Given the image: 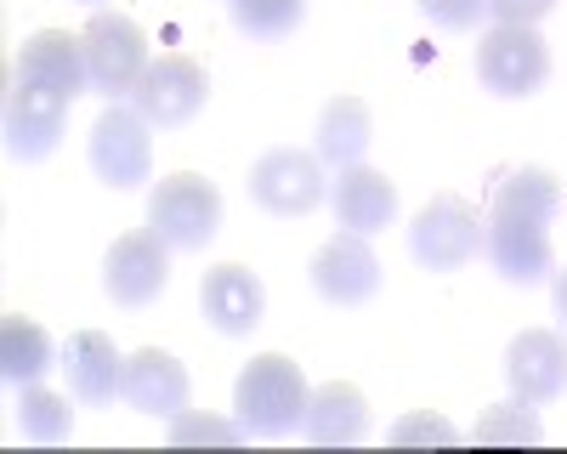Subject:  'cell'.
Listing matches in <instances>:
<instances>
[{
    "mask_svg": "<svg viewBox=\"0 0 567 454\" xmlns=\"http://www.w3.org/2000/svg\"><path fill=\"white\" fill-rule=\"evenodd\" d=\"M307 375H301V363L296 358H284V352H261L245 363V375L233 381V409H239V421L245 432H284V426H296L307 415Z\"/></svg>",
    "mask_w": 567,
    "mask_h": 454,
    "instance_id": "obj_1",
    "label": "cell"
},
{
    "mask_svg": "<svg viewBox=\"0 0 567 454\" xmlns=\"http://www.w3.org/2000/svg\"><path fill=\"white\" fill-rule=\"evenodd\" d=\"M148 227L171 250H205L221 227V194L199 171H171L148 194Z\"/></svg>",
    "mask_w": 567,
    "mask_h": 454,
    "instance_id": "obj_2",
    "label": "cell"
},
{
    "mask_svg": "<svg viewBox=\"0 0 567 454\" xmlns=\"http://www.w3.org/2000/svg\"><path fill=\"white\" fill-rule=\"evenodd\" d=\"M483 234H488V221L471 210L460 194H432L409 221V256L425 272H460L471 256L483 250Z\"/></svg>",
    "mask_w": 567,
    "mask_h": 454,
    "instance_id": "obj_3",
    "label": "cell"
},
{
    "mask_svg": "<svg viewBox=\"0 0 567 454\" xmlns=\"http://www.w3.org/2000/svg\"><path fill=\"white\" fill-rule=\"evenodd\" d=\"M85 45V69H91V91L109 103L131 97L136 80L148 74V34H142L125 12H91V23L80 29Z\"/></svg>",
    "mask_w": 567,
    "mask_h": 454,
    "instance_id": "obj_4",
    "label": "cell"
},
{
    "mask_svg": "<svg viewBox=\"0 0 567 454\" xmlns=\"http://www.w3.org/2000/svg\"><path fill=\"white\" fill-rule=\"evenodd\" d=\"M154 125L142 120L131 103H109L97 114V125H91L85 136V159L91 171H97V182H109V188H142V182L154 176Z\"/></svg>",
    "mask_w": 567,
    "mask_h": 454,
    "instance_id": "obj_5",
    "label": "cell"
},
{
    "mask_svg": "<svg viewBox=\"0 0 567 454\" xmlns=\"http://www.w3.org/2000/svg\"><path fill=\"white\" fill-rule=\"evenodd\" d=\"M477 80L494 97H534L550 80V45L534 23H494L477 40Z\"/></svg>",
    "mask_w": 567,
    "mask_h": 454,
    "instance_id": "obj_6",
    "label": "cell"
},
{
    "mask_svg": "<svg viewBox=\"0 0 567 454\" xmlns=\"http://www.w3.org/2000/svg\"><path fill=\"white\" fill-rule=\"evenodd\" d=\"M205 97H210V80H205V69L194 63V58H182V52H171V58H154L148 63V74L136 80V91H131V109L148 120V125H159V131H176V125H187L199 109H205Z\"/></svg>",
    "mask_w": 567,
    "mask_h": 454,
    "instance_id": "obj_7",
    "label": "cell"
},
{
    "mask_svg": "<svg viewBox=\"0 0 567 454\" xmlns=\"http://www.w3.org/2000/svg\"><path fill=\"white\" fill-rule=\"evenodd\" d=\"M323 159L307 148H272L250 165V199L272 216H307L323 205Z\"/></svg>",
    "mask_w": 567,
    "mask_h": 454,
    "instance_id": "obj_8",
    "label": "cell"
},
{
    "mask_svg": "<svg viewBox=\"0 0 567 454\" xmlns=\"http://www.w3.org/2000/svg\"><path fill=\"white\" fill-rule=\"evenodd\" d=\"M307 279L329 307H363L374 290H381V261H374L363 234H336V239H323L312 250Z\"/></svg>",
    "mask_w": 567,
    "mask_h": 454,
    "instance_id": "obj_9",
    "label": "cell"
},
{
    "mask_svg": "<svg viewBox=\"0 0 567 454\" xmlns=\"http://www.w3.org/2000/svg\"><path fill=\"white\" fill-rule=\"evenodd\" d=\"M171 285V245L154 234H125L109 245L103 256V290L120 301V307H148L159 290Z\"/></svg>",
    "mask_w": 567,
    "mask_h": 454,
    "instance_id": "obj_10",
    "label": "cell"
},
{
    "mask_svg": "<svg viewBox=\"0 0 567 454\" xmlns=\"http://www.w3.org/2000/svg\"><path fill=\"white\" fill-rule=\"evenodd\" d=\"M12 80L40 85V91H58V97L74 103L80 91H91V69H85L80 34H69V29H34V34L23 40V52H18Z\"/></svg>",
    "mask_w": 567,
    "mask_h": 454,
    "instance_id": "obj_11",
    "label": "cell"
},
{
    "mask_svg": "<svg viewBox=\"0 0 567 454\" xmlns=\"http://www.w3.org/2000/svg\"><path fill=\"white\" fill-rule=\"evenodd\" d=\"M63 120H69V97L12 80V97H7V154L23 159V165L45 159L63 143Z\"/></svg>",
    "mask_w": 567,
    "mask_h": 454,
    "instance_id": "obj_12",
    "label": "cell"
},
{
    "mask_svg": "<svg viewBox=\"0 0 567 454\" xmlns=\"http://www.w3.org/2000/svg\"><path fill=\"white\" fill-rule=\"evenodd\" d=\"M199 312L221 336H250L261 324V312H267V290L245 261H216L205 272V285H199Z\"/></svg>",
    "mask_w": 567,
    "mask_h": 454,
    "instance_id": "obj_13",
    "label": "cell"
},
{
    "mask_svg": "<svg viewBox=\"0 0 567 454\" xmlns=\"http://www.w3.org/2000/svg\"><path fill=\"white\" fill-rule=\"evenodd\" d=\"M483 250H488L494 272H499V279H511V285H539V279H550V272H556L545 221H528V216H494L488 210Z\"/></svg>",
    "mask_w": 567,
    "mask_h": 454,
    "instance_id": "obj_14",
    "label": "cell"
},
{
    "mask_svg": "<svg viewBox=\"0 0 567 454\" xmlns=\"http://www.w3.org/2000/svg\"><path fill=\"white\" fill-rule=\"evenodd\" d=\"M505 381L511 398L528 403H550L567 392V341L556 330H523L505 347Z\"/></svg>",
    "mask_w": 567,
    "mask_h": 454,
    "instance_id": "obj_15",
    "label": "cell"
},
{
    "mask_svg": "<svg viewBox=\"0 0 567 454\" xmlns=\"http://www.w3.org/2000/svg\"><path fill=\"white\" fill-rule=\"evenodd\" d=\"M329 205H336V221L347 234H381V227L398 221V182L374 165H347L336 171V188H329Z\"/></svg>",
    "mask_w": 567,
    "mask_h": 454,
    "instance_id": "obj_16",
    "label": "cell"
},
{
    "mask_svg": "<svg viewBox=\"0 0 567 454\" xmlns=\"http://www.w3.org/2000/svg\"><path fill=\"white\" fill-rule=\"evenodd\" d=\"M187 398H194V386H187V370L165 352V347H142L125 358V403L136 409V415H182Z\"/></svg>",
    "mask_w": 567,
    "mask_h": 454,
    "instance_id": "obj_17",
    "label": "cell"
},
{
    "mask_svg": "<svg viewBox=\"0 0 567 454\" xmlns=\"http://www.w3.org/2000/svg\"><path fill=\"white\" fill-rule=\"evenodd\" d=\"M63 370H69L74 398L91 403V409L125 398V358H120V347L103 330H74L69 347H63Z\"/></svg>",
    "mask_w": 567,
    "mask_h": 454,
    "instance_id": "obj_18",
    "label": "cell"
},
{
    "mask_svg": "<svg viewBox=\"0 0 567 454\" xmlns=\"http://www.w3.org/2000/svg\"><path fill=\"white\" fill-rule=\"evenodd\" d=\"M307 443L318 448H352L369 437V398L352 381H329L307 398V415H301Z\"/></svg>",
    "mask_w": 567,
    "mask_h": 454,
    "instance_id": "obj_19",
    "label": "cell"
},
{
    "mask_svg": "<svg viewBox=\"0 0 567 454\" xmlns=\"http://www.w3.org/2000/svg\"><path fill=\"white\" fill-rule=\"evenodd\" d=\"M374 143V114L363 97H329L323 114H318V143L312 154L329 165V171H347V165H363Z\"/></svg>",
    "mask_w": 567,
    "mask_h": 454,
    "instance_id": "obj_20",
    "label": "cell"
},
{
    "mask_svg": "<svg viewBox=\"0 0 567 454\" xmlns=\"http://www.w3.org/2000/svg\"><path fill=\"white\" fill-rule=\"evenodd\" d=\"M45 370H58L52 336H45L34 318L7 312V318H0V375H7L12 386H29V381H40Z\"/></svg>",
    "mask_w": 567,
    "mask_h": 454,
    "instance_id": "obj_21",
    "label": "cell"
},
{
    "mask_svg": "<svg viewBox=\"0 0 567 454\" xmlns=\"http://www.w3.org/2000/svg\"><path fill=\"white\" fill-rule=\"evenodd\" d=\"M494 216H528V221H556V210H561V182L545 171V165H516V171H505V182L494 188V205H488Z\"/></svg>",
    "mask_w": 567,
    "mask_h": 454,
    "instance_id": "obj_22",
    "label": "cell"
},
{
    "mask_svg": "<svg viewBox=\"0 0 567 454\" xmlns=\"http://www.w3.org/2000/svg\"><path fill=\"white\" fill-rule=\"evenodd\" d=\"M18 421H23V437H34V443H63L74 426V409L63 392L29 381V386H18Z\"/></svg>",
    "mask_w": 567,
    "mask_h": 454,
    "instance_id": "obj_23",
    "label": "cell"
},
{
    "mask_svg": "<svg viewBox=\"0 0 567 454\" xmlns=\"http://www.w3.org/2000/svg\"><path fill=\"white\" fill-rule=\"evenodd\" d=\"M227 12H233V29L250 40H284L307 18V0H227Z\"/></svg>",
    "mask_w": 567,
    "mask_h": 454,
    "instance_id": "obj_24",
    "label": "cell"
},
{
    "mask_svg": "<svg viewBox=\"0 0 567 454\" xmlns=\"http://www.w3.org/2000/svg\"><path fill=\"white\" fill-rule=\"evenodd\" d=\"M471 443H539V415L528 398H505L494 409H483V421L471 426Z\"/></svg>",
    "mask_w": 567,
    "mask_h": 454,
    "instance_id": "obj_25",
    "label": "cell"
},
{
    "mask_svg": "<svg viewBox=\"0 0 567 454\" xmlns=\"http://www.w3.org/2000/svg\"><path fill=\"white\" fill-rule=\"evenodd\" d=\"M245 437H250L245 421H221V415H205V409H182V415H171V432H165L171 448H205V443L233 448Z\"/></svg>",
    "mask_w": 567,
    "mask_h": 454,
    "instance_id": "obj_26",
    "label": "cell"
},
{
    "mask_svg": "<svg viewBox=\"0 0 567 454\" xmlns=\"http://www.w3.org/2000/svg\"><path fill=\"white\" fill-rule=\"evenodd\" d=\"M392 443H398V448H414V443L449 448V443H460V426L443 421V415H432V409H420V415H403V421L392 426Z\"/></svg>",
    "mask_w": 567,
    "mask_h": 454,
    "instance_id": "obj_27",
    "label": "cell"
},
{
    "mask_svg": "<svg viewBox=\"0 0 567 454\" xmlns=\"http://www.w3.org/2000/svg\"><path fill=\"white\" fill-rule=\"evenodd\" d=\"M420 12L432 18L437 29H449V34H465V29H477V18L488 12V0H420Z\"/></svg>",
    "mask_w": 567,
    "mask_h": 454,
    "instance_id": "obj_28",
    "label": "cell"
},
{
    "mask_svg": "<svg viewBox=\"0 0 567 454\" xmlns=\"http://www.w3.org/2000/svg\"><path fill=\"white\" fill-rule=\"evenodd\" d=\"M545 12H556V0H488L494 23H539Z\"/></svg>",
    "mask_w": 567,
    "mask_h": 454,
    "instance_id": "obj_29",
    "label": "cell"
},
{
    "mask_svg": "<svg viewBox=\"0 0 567 454\" xmlns=\"http://www.w3.org/2000/svg\"><path fill=\"white\" fill-rule=\"evenodd\" d=\"M550 301H556V318L567 324V267H561V272H550Z\"/></svg>",
    "mask_w": 567,
    "mask_h": 454,
    "instance_id": "obj_30",
    "label": "cell"
},
{
    "mask_svg": "<svg viewBox=\"0 0 567 454\" xmlns=\"http://www.w3.org/2000/svg\"><path fill=\"white\" fill-rule=\"evenodd\" d=\"M80 7H103V0H80Z\"/></svg>",
    "mask_w": 567,
    "mask_h": 454,
    "instance_id": "obj_31",
    "label": "cell"
}]
</instances>
